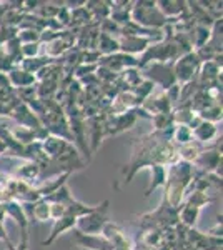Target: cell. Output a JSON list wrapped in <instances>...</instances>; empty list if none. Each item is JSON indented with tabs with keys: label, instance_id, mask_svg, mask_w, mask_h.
Here are the masks:
<instances>
[{
	"label": "cell",
	"instance_id": "1",
	"mask_svg": "<svg viewBox=\"0 0 223 250\" xmlns=\"http://www.w3.org/2000/svg\"><path fill=\"white\" fill-rule=\"evenodd\" d=\"M193 177V165L188 162H182L178 160L177 164L170 165L167 170V179H165V197L163 200L170 207L178 210L182 202H183L185 193L188 192L190 184H192Z\"/></svg>",
	"mask_w": 223,
	"mask_h": 250
},
{
	"label": "cell",
	"instance_id": "2",
	"mask_svg": "<svg viewBox=\"0 0 223 250\" xmlns=\"http://www.w3.org/2000/svg\"><path fill=\"white\" fill-rule=\"evenodd\" d=\"M130 20L143 29L160 30L167 25L168 20L163 17L157 7V2H133L130 10Z\"/></svg>",
	"mask_w": 223,
	"mask_h": 250
},
{
	"label": "cell",
	"instance_id": "3",
	"mask_svg": "<svg viewBox=\"0 0 223 250\" xmlns=\"http://www.w3.org/2000/svg\"><path fill=\"white\" fill-rule=\"evenodd\" d=\"M108 205L110 202L108 200H103L100 205H97V208L90 213L83 217H79L77 219V225L75 230L83 233V235H99L102 232L103 225L107 224V213H108Z\"/></svg>",
	"mask_w": 223,
	"mask_h": 250
},
{
	"label": "cell",
	"instance_id": "4",
	"mask_svg": "<svg viewBox=\"0 0 223 250\" xmlns=\"http://www.w3.org/2000/svg\"><path fill=\"white\" fill-rule=\"evenodd\" d=\"M202 60L198 59L195 50L186 52V54L180 55L175 62H173V75H175L177 85H186V83L193 82L197 79L198 68H200Z\"/></svg>",
	"mask_w": 223,
	"mask_h": 250
},
{
	"label": "cell",
	"instance_id": "5",
	"mask_svg": "<svg viewBox=\"0 0 223 250\" xmlns=\"http://www.w3.org/2000/svg\"><path fill=\"white\" fill-rule=\"evenodd\" d=\"M145 80L152 82L153 85H158L162 90H168L173 85H177L175 75H173V63H158L152 62L143 67L142 72Z\"/></svg>",
	"mask_w": 223,
	"mask_h": 250
},
{
	"label": "cell",
	"instance_id": "6",
	"mask_svg": "<svg viewBox=\"0 0 223 250\" xmlns=\"http://www.w3.org/2000/svg\"><path fill=\"white\" fill-rule=\"evenodd\" d=\"M3 207H5L7 217H10V219H14L17 222L20 232H22V239H20L19 244L28 245V224H30V222H28L25 212H23L22 204L17 202V200H7V202H3Z\"/></svg>",
	"mask_w": 223,
	"mask_h": 250
},
{
	"label": "cell",
	"instance_id": "7",
	"mask_svg": "<svg viewBox=\"0 0 223 250\" xmlns=\"http://www.w3.org/2000/svg\"><path fill=\"white\" fill-rule=\"evenodd\" d=\"M10 117L17 122V125H20V127H25V128H30V130H37V128L43 127L39 117L35 115L23 102H19L17 105L14 107Z\"/></svg>",
	"mask_w": 223,
	"mask_h": 250
},
{
	"label": "cell",
	"instance_id": "8",
	"mask_svg": "<svg viewBox=\"0 0 223 250\" xmlns=\"http://www.w3.org/2000/svg\"><path fill=\"white\" fill-rule=\"evenodd\" d=\"M117 42H119V48L122 54L133 55L135 57V54H143L153 43V40L145 37H133V35H122Z\"/></svg>",
	"mask_w": 223,
	"mask_h": 250
},
{
	"label": "cell",
	"instance_id": "9",
	"mask_svg": "<svg viewBox=\"0 0 223 250\" xmlns=\"http://www.w3.org/2000/svg\"><path fill=\"white\" fill-rule=\"evenodd\" d=\"M5 77H7V82H9V87L12 90H23V88L34 87L35 83H37V77H35V75L22 70L20 67L12 68Z\"/></svg>",
	"mask_w": 223,
	"mask_h": 250
},
{
	"label": "cell",
	"instance_id": "10",
	"mask_svg": "<svg viewBox=\"0 0 223 250\" xmlns=\"http://www.w3.org/2000/svg\"><path fill=\"white\" fill-rule=\"evenodd\" d=\"M14 179H19L28 185H34L35 180H40V165L32 160H25L22 165H19L14 172L10 173Z\"/></svg>",
	"mask_w": 223,
	"mask_h": 250
},
{
	"label": "cell",
	"instance_id": "11",
	"mask_svg": "<svg viewBox=\"0 0 223 250\" xmlns=\"http://www.w3.org/2000/svg\"><path fill=\"white\" fill-rule=\"evenodd\" d=\"M75 225H77V217L65 213L62 219H59V220L54 222V227H52V230H50V235H48L47 239L42 242V245H45V247H47V245H52L57 239H59V235L65 233L67 230H72V229H75Z\"/></svg>",
	"mask_w": 223,
	"mask_h": 250
},
{
	"label": "cell",
	"instance_id": "12",
	"mask_svg": "<svg viewBox=\"0 0 223 250\" xmlns=\"http://www.w3.org/2000/svg\"><path fill=\"white\" fill-rule=\"evenodd\" d=\"M192 135H193V140H195V142L206 144L218 135V127H217V124L206 122V120H200V122L192 128Z\"/></svg>",
	"mask_w": 223,
	"mask_h": 250
},
{
	"label": "cell",
	"instance_id": "13",
	"mask_svg": "<svg viewBox=\"0 0 223 250\" xmlns=\"http://www.w3.org/2000/svg\"><path fill=\"white\" fill-rule=\"evenodd\" d=\"M57 62V60L54 59H48L45 57V55H42V57H34V59H23L22 60V63H20V68L22 70H25L28 72V74H32V75H37L42 68H45L47 65H50V63H54Z\"/></svg>",
	"mask_w": 223,
	"mask_h": 250
},
{
	"label": "cell",
	"instance_id": "14",
	"mask_svg": "<svg viewBox=\"0 0 223 250\" xmlns=\"http://www.w3.org/2000/svg\"><path fill=\"white\" fill-rule=\"evenodd\" d=\"M202 150H203L202 144H198V142H195V140H192L190 144L178 147V157H180L182 162L193 164L197 160V157L202 154Z\"/></svg>",
	"mask_w": 223,
	"mask_h": 250
},
{
	"label": "cell",
	"instance_id": "15",
	"mask_svg": "<svg viewBox=\"0 0 223 250\" xmlns=\"http://www.w3.org/2000/svg\"><path fill=\"white\" fill-rule=\"evenodd\" d=\"M97 50H99V54L102 55V57H107V55L120 52V48H119L117 39H113L112 35H107V34H102V32H100L99 42H97Z\"/></svg>",
	"mask_w": 223,
	"mask_h": 250
},
{
	"label": "cell",
	"instance_id": "16",
	"mask_svg": "<svg viewBox=\"0 0 223 250\" xmlns=\"http://www.w3.org/2000/svg\"><path fill=\"white\" fill-rule=\"evenodd\" d=\"M165 179H167V168L162 165H153L152 167V182H150L148 188L145 190V197H148L152 190H155L158 187H163Z\"/></svg>",
	"mask_w": 223,
	"mask_h": 250
},
{
	"label": "cell",
	"instance_id": "17",
	"mask_svg": "<svg viewBox=\"0 0 223 250\" xmlns=\"http://www.w3.org/2000/svg\"><path fill=\"white\" fill-rule=\"evenodd\" d=\"M172 140L175 142L178 147L182 145H186L193 140V135H192V128L188 125H175L173 127V135H172Z\"/></svg>",
	"mask_w": 223,
	"mask_h": 250
},
{
	"label": "cell",
	"instance_id": "18",
	"mask_svg": "<svg viewBox=\"0 0 223 250\" xmlns=\"http://www.w3.org/2000/svg\"><path fill=\"white\" fill-rule=\"evenodd\" d=\"M40 34L42 32L34 29H19L17 39L20 43H40Z\"/></svg>",
	"mask_w": 223,
	"mask_h": 250
},
{
	"label": "cell",
	"instance_id": "19",
	"mask_svg": "<svg viewBox=\"0 0 223 250\" xmlns=\"http://www.w3.org/2000/svg\"><path fill=\"white\" fill-rule=\"evenodd\" d=\"M40 48H42L40 43H22L20 50H22L23 59H34V57H39Z\"/></svg>",
	"mask_w": 223,
	"mask_h": 250
},
{
	"label": "cell",
	"instance_id": "20",
	"mask_svg": "<svg viewBox=\"0 0 223 250\" xmlns=\"http://www.w3.org/2000/svg\"><path fill=\"white\" fill-rule=\"evenodd\" d=\"M10 239H9V235H7V229H5V225L2 224V222H0V242H3V244H5V242H9Z\"/></svg>",
	"mask_w": 223,
	"mask_h": 250
},
{
	"label": "cell",
	"instance_id": "21",
	"mask_svg": "<svg viewBox=\"0 0 223 250\" xmlns=\"http://www.w3.org/2000/svg\"><path fill=\"white\" fill-rule=\"evenodd\" d=\"M7 219V213H5V207H3V202H0V222H5Z\"/></svg>",
	"mask_w": 223,
	"mask_h": 250
},
{
	"label": "cell",
	"instance_id": "22",
	"mask_svg": "<svg viewBox=\"0 0 223 250\" xmlns=\"http://www.w3.org/2000/svg\"><path fill=\"white\" fill-rule=\"evenodd\" d=\"M5 152H7L5 145H3V142H2V140H0V155H5Z\"/></svg>",
	"mask_w": 223,
	"mask_h": 250
}]
</instances>
